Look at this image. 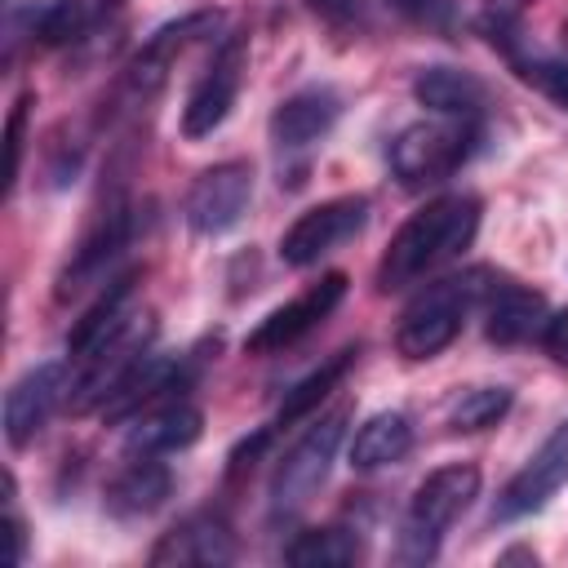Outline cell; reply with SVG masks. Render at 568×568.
Segmentation results:
<instances>
[{
	"label": "cell",
	"instance_id": "obj_1",
	"mask_svg": "<svg viewBox=\"0 0 568 568\" xmlns=\"http://www.w3.org/2000/svg\"><path fill=\"white\" fill-rule=\"evenodd\" d=\"M475 231H479V200L475 195L453 191V195L430 200L390 235V244L377 262V288L399 293V288L430 280L439 266H448L453 257H462L470 248Z\"/></svg>",
	"mask_w": 568,
	"mask_h": 568
},
{
	"label": "cell",
	"instance_id": "obj_2",
	"mask_svg": "<svg viewBox=\"0 0 568 568\" xmlns=\"http://www.w3.org/2000/svg\"><path fill=\"white\" fill-rule=\"evenodd\" d=\"M493 284H497L493 271H462V275L430 280L422 293H413V302L404 306L399 328H395L399 355L404 359H435L444 346H453L466 315L475 306H484Z\"/></svg>",
	"mask_w": 568,
	"mask_h": 568
},
{
	"label": "cell",
	"instance_id": "obj_3",
	"mask_svg": "<svg viewBox=\"0 0 568 568\" xmlns=\"http://www.w3.org/2000/svg\"><path fill=\"white\" fill-rule=\"evenodd\" d=\"M479 497V466L470 462H453L430 470L417 493L408 497L404 524H399V555L408 564H426L439 555L444 532L457 524V515L470 510V501Z\"/></svg>",
	"mask_w": 568,
	"mask_h": 568
},
{
	"label": "cell",
	"instance_id": "obj_4",
	"mask_svg": "<svg viewBox=\"0 0 568 568\" xmlns=\"http://www.w3.org/2000/svg\"><path fill=\"white\" fill-rule=\"evenodd\" d=\"M475 142H479V120L430 115V120L399 129L386 160L399 186L422 191V186H439L444 178H453L475 155Z\"/></svg>",
	"mask_w": 568,
	"mask_h": 568
},
{
	"label": "cell",
	"instance_id": "obj_5",
	"mask_svg": "<svg viewBox=\"0 0 568 568\" xmlns=\"http://www.w3.org/2000/svg\"><path fill=\"white\" fill-rule=\"evenodd\" d=\"M346 408L320 417L315 426H306V435L284 453V462L275 466V479H271V510L275 515H288V510H302L315 488L328 479L333 470V457H337V444L346 435Z\"/></svg>",
	"mask_w": 568,
	"mask_h": 568
},
{
	"label": "cell",
	"instance_id": "obj_6",
	"mask_svg": "<svg viewBox=\"0 0 568 568\" xmlns=\"http://www.w3.org/2000/svg\"><path fill=\"white\" fill-rule=\"evenodd\" d=\"M368 222V200L364 195H337V200H324L306 213H297L288 222V231L280 235V262L284 266H315L324 253H333L337 244L355 240Z\"/></svg>",
	"mask_w": 568,
	"mask_h": 568
},
{
	"label": "cell",
	"instance_id": "obj_7",
	"mask_svg": "<svg viewBox=\"0 0 568 568\" xmlns=\"http://www.w3.org/2000/svg\"><path fill=\"white\" fill-rule=\"evenodd\" d=\"M129 240H133V209H129L124 200H111V204L89 222V231L80 235V244L71 248V257H67V266H62V275H58L53 297H58V302H71V297L84 293L89 284H106V280H111V266H115V257L129 248Z\"/></svg>",
	"mask_w": 568,
	"mask_h": 568
},
{
	"label": "cell",
	"instance_id": "obj_8",
	"mask_svg": "<svg viewBox=\"0 0 568 568\" xmlns=\"http://www.w3.org/2000/svg\"><path fill=\"white\" fill-rule=\"evenodd\" d=\"M244 67H248V36L235 31L217 44L213 62L200 71V80L186 93V106H182V133L186 138H209L231 115L240 84H244Z\"/></svg>",
	"mask_w": 568,
	"mask_h": 568
},
{
	"label": "cell",
	"instance_id": "obj_9",
	"mask_svg": "<svg viewBox=\"0 0 568 568\" xmlns=\"http://www.w3.org/2000/svg\"><path fill=\"white\" fill-rule=\"evenodd\" d=\"M248 200H253V169L244 160H222L191 182L186 226L195 235H222L248 213Z\"/></svg>",
	"mask_w": 568,
	"mask_h": 568
},
{
	"label": "cell",
	"instance_id": "obj_10",
	"mask_svg": "<svg viewBox=\"0 0 568 568\" xmlns=\"http://www.w3.org/2000/svg\"><path fill=\"white\" fill-rule=\"evenodd\" d=\"M346 297V275L342 271H328L320 275L311 288H302L293 302L275 306L248 337H244V351L248 355H275L284 346H293L297 337H306L311 328H320V320L333 315V306Z\"/></svg>",
	"mask_w": 568,
	"mask_h": 568
},
{
	"label": "cell",
	"instance_id": "obj_11",
	"mask_svg": "<svg viewBox=\"0 0 568 568\" xmlns=\"http://www.w3.org/2000/svg\"><path fill=\"white\" fill-rule=\"evenodd\" d=\"M564 484H568V422H559L541 439V448L510 475V484L497 497V519H524L541 510Z\"/></svg>",
	"mask_w": 568,
	"mask_h": 568
},
{
	"label": "cell",
	"instance_id": "obj_12",
	"mask_svg": "<svg viewBox=\"0 0 568 568\" xmlns=\"http://www.w3.org/2000/svg\"><path fill=\"white\" fill-rule=\"evenodd\" d=\"M67 399V364L49 359L27 368L9 390H4V439L9 448H27L49 417L58 413V404Z\"/></svg>",
	"mask_w": 568,
	"mask_h": 568
},
{
	"label": "cell",
	"instance_id": "obj_13",
	"mask_svg": "<svg viewBox=\"0 0 568 568\" xmlns=\"http://www.w3.org/2000/svg\"><path fill=\"white\" fill-rule=\"evenodd\" d=\"M231 559H235V532H231V524H226L222 510H195V515H186L151 550V564L155 568H222Z\"/></svg>",
	"mask_w": 568,
	"mask_h": 568
},
{
	"label": "cell",
	"instance_id": "obj_14",
	"mask_svg": "<svg viewBox=\"0 0 568 568\" xmlns=\"http://www.w3.org/2000/svg\"><path fill=\"white\" fill-rule=\"evenodd\" d=\"M217 27H222V13H213V9L186 13V18H178V22H164V27L142 44V53L129 62V71H124V89H129L133 98H151V93L169 80L173 62H178L200 36H213Z\"/></svg>",
	"mask_w": 568,
	"mask_h": 568
},
{
	"label": "cell",
	"instance_id": "obj_15",
	"mask_svg": "<svg viewBox=\"0 0 568 568\" xmlns=\"http://www.w3.org/2000/svg\"><path fill=\"white\" fill-rule=\"evenodd\" d=\"M342 115V98L324 84H311V89H297L288 93L275 115H271V142L280 151H311L320 138H328V129L337 124Z\"/></svg>",
	"mask_w": 568,
	"mask_h": 568
},
{
	"label": "cell",
	"instance_id": "obj_16",
	"mask_svg": "<svg viewBox=\"0 0 568 568\" xmlns=\"http://www.w3.org/2000/svg\"><path fill=\"white\" fill-rule=\"evenodd\" d=\"M169 488H173V475H169V466L155 453H129V462L111 475L102 506L115 519H142V515L164 506Z\"/></svg>",
	"mask_w": 568,
	"mask_h": 568
},
{
	"label": "cell",
	"instance_id": "obj_17",
	"mask_svg": "<svg viewBox=\"0 0 568 568\" xmlns=\"http://www.w3.org/2000/svg\"><path fill=\"white\" fill-rule=\"evenodd\" d=\"M546 297L524 288V284H510V280H497L484 297V333L488 342L497 346H519L528 337H541L546 328Z\"/></svg>",
	"mask_w": 568,
	"mask_h": 568
},
{
	"label": "cell",
	"instance_id": "obj_18",
	"mask_svg": "<svg viewBox=\"0 0 568 568\" xmlns=\"http://www.w3.org/2000/svg\"><path fill=\"white\" fill-rule=\"evenodd\" d=\"M204 430V413L186 399H164L155 408H146L142 417H133V430L124 439V453H178V448H191Z\"/></svg>",
	"mask_w": 568,
	"mask_h": 568
},
{
	"label": "cell",
	"instance_id": "obj_19",
	"mask_svg": "<svg viewBox=\"0 0 568 568\" xmlns=\"http://www.w3.org/2000/svg\"><path fill=\"white\" fill-rule=\"evenodd\" d=\"M413 98L426 111L453 115V120H484V106H488L484 80H475L470 71H457V67H422L413 80Z\"/></svg>",
	"mask_w": 568,
	"mask_h": 568
},
{
	"label": "cell",
	"instance_id": "obj_20",
	"mask_svg": "<svg viewBox=\"0 0 568 568\" xmlns=\"http://www.w3.org/2000/svg\"><path fill=\"white\" fill-rule=\"evenodd\" d=\"M133 293H138V271L111 275V280L98 288L93 306H89V311L71 324V333H67V351H71V359L89 355L102 337H111V333L133 315Z\"/></svg>",
	"mask_w": 568,
	"mask_h": 568
},
{
	"label": "cell",
	"instance_id": "obj_21",
	"mask_svg": "<svg viewBox=\"0 0 568 568\" xmlns=\"http://www.w3.org/2000/svg\"><path fill=\"white\" fill-rule=\"evenodd\" d=\"M408 448H413V422H408V413L386 408V413H373L355 430V439H351V466L355 470H382V466L404 462Z\"/></svg>",
	"mask_w": 568,
	"mask_h": 568
},
{
	"label": "cell",
	"instance_id": "obj_22",
	"mask_svg": "<svg viewBox=\"0 0 568 568\" xmlns=\"http://www.w3.org/2000/svg\"><path fill=\"white\" fill-rule=\"evenodd\" d=\"M124 0H53L40 22H36V36L44 44H75L84 40L89 31H98Z\"/></svg>",
	"mask_w": 568,
	"mask_h": 568
},
{
	"label": "cell",
	"instance_id": "obj_23",
	"mask_svg": "<svg viewBox=\"0 0 568 568\" xmlns=\"http://www.w3.org/2000/svg\"><path fill=\"white\" fill-rule=\"evenodd\" d=\"M284 559L293 568H346L359 559V537L351 528H306L288 541Z\"/></svg>",
	"mask_w": 568,
	"mask_h": 568
},
{
	"label": "cell",
	"instance_id": "obj_24",
	"mask_svg": "<svg viewBox=\"0 0 568 568\" xmlns=\"http://www.w3.org/2000/svg\"><path fill=\"white\" fill-rule=\"evenodd\" d=\"M351 364H355V346L337 351V355H333V359H324L315 373H306V377L284 395V404H280L275 422H280V426H293V422H302L306 413H315V408L328 399V390L351 373Z\"/></svg>",
	"mask_w": 568,
	"mask_h": 568
},
{
	"label": "cell",
	"instance_id": "obj_25",
	"mask_svg": "<svg viewBox=\"0 0 568 568\" xmlns=\"http://www.w3.org/2000/svg\"><path fill=\"white\" fill-rule=\"evenodd\" d=\"M510 386H475L453 404V430H488L510 413Z\"/></svg>",
	"mask_w": 568,
	"mask_h": 568
},
{
	"label": "cell",
	"instance_id": "obj_26",
	"mask_svg": "<svg viewBox=\"0 0 568 568\" xmlns=\"http://www.w3.org/2000/svg\"><path fill=\"white\" fill-rule=\"evenodd\" d=\"M510 62H515V71H519L528 84H537L555 106H564V111H568V58H550V53H519V49H510Z\"/></svg>",
	"mask_w": 568,
	"mask_h": 568
},
{
	"label": "cell",
	"instance_id": "obj_27",
	"mask_svg": "<svg viewBox=\"0 0 568 568\" xmlns=\"http://www.w3.org/2000/svg\"><path fill=\"white\" fill-rule=\"evenodd\" d=\"M315 18H324L337 31H359L368 22V0H306Z\"/></svg>",
	"mask_w": 568,
	"mask_h": 568
},
{
	"label": "cell",
	"instance_id": "obj_28",
	"mask_svg": "<svg viewBox=\"0 0 568 568\" xmlns=\"http://www.w3.org/2000/svg\"><path fill=\"white\" fill-rule=\"evenodd\" d=\"M27 106H31V93H22L9 111V124H4V142H9V186L22 169V120H27Z\"/></svg>",
	"mask_w": 568,
	"mask_h": 568
},
{
	"label": "cell",
	"instance_id": "obj_29",
	"mask_svg": "<svg viewBox=\"0 0 568 568\" xmlns=\"http://www.w3.org/2000/svg\"><path fill=\"white\" fill-rule=\"evenodd\" d=\"M399 13L426 22V27H448L453 22V0H390Z\"/></svg>",
	"mask_w": 568,
	"mask_h": 568
},
{
	"label": "cell",
	"instance_id": "obj_30",
	"mask_svg": "<svg viewBox=\"0 0 568 568\" xmlns=\"http://www.w3.org/2000/svg\"><path fill=\"white\" fill-rule=\"evenodd\" d=\"M528 4H532V0H484V27H488V31L519 27V13H524Z\"/></svg>",
	"mask_w": 568,
	"mask_h": 568
},
{
	"label": "cell",
	"instance_id": "obj_31",
	"mask_svg": "<svg viewBox=\"0 0 568 568\" xmlns=\"http://www.w3.org/2000/svg\"><path fill=\"white\" fill-rule=\"evenodd\" d=\"M541 346L550 351V359L568 364V306H564L559 315L546 320V328H541Z\"/></svg>",
	"mask_w": 568,
	"mask_h": 568
},
{
	"label": "cell",
	"instance_id": "obj_32",
	"mask_svg": "<svg viewBox=\"0 0 568 568\" xmlns=\"http://www.w3.org/2000/svg\"><path fill=\"white\" fill-rule=\"evenodd\" d=\"M4 532H9V564H22V546H27V541H22V519L9 515V519H4Z\"/></svg>",
	"mask_w": 568,
	"mask_h": 568
},
{
	"label": "cell",
	"instance_id": "obj_33",
	"mask_svg": "<svg viewBox=\"0 0 568 568\" xmlns=\"http://www.w3.org/2000/svg\"><path fill=\"white\" fill-rule=\"evenodd\" d=\"M564 49H568V27H564Z\"/></svg>",
	"mask_w": 568,
	"mask_h": 568
}]
</instances>
